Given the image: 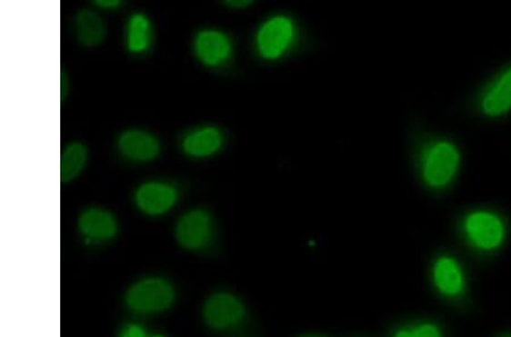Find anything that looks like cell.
<instances>
[{
  "instance_id": "6da1fadb",
  "label": "cell",
  "mask_w": 511,
  "mask_h": 337,
  "mask_svg": "<svg viewBox=\"0 0 511 337\" xmlns=\"http://www.w3.org/2000/svg\"><path fill=\"white\" fill-rule=\"evenodd\" d=\"M460 152L454 143L439 139L427 143L418 156L419 174L428 189L440 191L453 183L460 166Z\"/></svg>"
},
{
  "instance_id": "7a4b0ae2",
  "label": "cell",
  "mask_w": 511,
  "mask_h": 337,
  "mask_svg": "<svg viewBox=\"0 0 511 337\" xmlns=\"http://www.w3.org/2000/svg\"><path fill=\"white\" fill-rule=\"evenodd\" d=\"M298 39V25L285 13L274 14L259 25L255 47L266 62H278L289 54Z\"/></svg>"
},
{
  "instance_id": "3957f363",
  "label": "cell",
  "mask_w": 511,
  "mask_h": 337,
  "mask_svg": "<svg viewBox=\"0 0 511 337\" xmlns=\"http://www.w3.org/2000/svg\"><path fill=\"white\" fill-rule=\"evenodd\" d=\"M463 229L469 243L482 252H494L503 244L506 236L504 221L489 211H476L468 213L464 220Z\"/></svg>"
},
{
  "instance_id": "277c9868",
  "label": "cell",
  "mask_w": 511,
  "mask_h": 337,
  "mask_svg": "<svg viewBox=\"0 0 511 337\" xmlns=\"http://www.w3.org/2000/svg\"><path fill=\"white\" fill-rule=\"evenodd\" d=\"M175 300V291L168 282L147 279L132 286L126 294V303L140 312H158L170 308Z\"/></svg>"
},
{
  "instance_id": "5b68a950",
  "label": "cell",
  "mask_w": 511,
  "mask_h": 337,
  "mask_svg": "<svg viewBox=\"0 0 511 337\" xmlns=\"http://www.w3.org/2000/svg\"><path fill=\"white\" fill-rule=\"evenodd\" d=\"M195 55L208 67L225 65L234 53L230 36L220 30L206 29L199 32L195 40Z\"/></svg>"
},
{
  "instance_id": "8992f818",
  "label": "cell",
  "mask_w": 511,
  "mask_h": 337,
  "mask_svg": "<svg viewBox=\"0 0 511 337\" xmlns=\"http://www.w3.org/2000/svg\"><path fill=\"white\" fill-rule=\"evenodd\" d=\"M245 308L238 298L230 293L212 295L204 309L205 320L216 330L230 329L244 320Z\"/></svg>"
},
{
  "instance_id": "52a82bcc",
  "label": "cell",
  "mask_w": 511,
  "mask_h": 337,
  "mask_svg": "<svg viewBox=\"0 0 511 337\" xmlns=\"http://www.w3.org/2000/svg\"><path fill=\"white\" fill-rule=\"evenodd\" d=\"M175 234L179 243L185 249L204 248L212 236L211 216L203 209L186 213L177 223Z\"/></svg>"
},
{
  "instance_id": "ba28073f",
  "label": "cell",
  "mask_w": 511,
  "mask_h": 337,
  "mask_svg": "<svg viewBox=\"0 0 511 337\" xmlns=\"http://www.w3.org/2000/svg\"><path fill=\"white\" fill-rule=\"evenodd\" d=\"M478 108L487 117L504 116L511 111V65L482 91Z\"/></svg>"
},
{
  "instance_id": "9c48e42d",
  "label": "cell",
  "mask_w": 511,
  "mask_h": 337,
  "mask_svg": "<svg viewBox=\"0 0 511 337\" xmlns=\"http://www.w3.org/2000/svg\"><path fill=\"white\" fill-rule=\"evenodd\" d=\"M177 202V190L163 182H147L136 190L135 203L148 215L158 216L171 211Z\"/></svg>"
},
{
  "instance_id": "30bf717a",
  "label": "cell",
  "mask_w": 511,
  "mask_h": 337,
  "mask_svg": "<svg viewBox=\"0 0 511 337\" xmlns=\"http://www.w3.org/2000/svg\"><path fill=\"white\" fill-rule=\"evenodd\" d=\"M117 145L123 156L135 162L153 161L161 152L158 140L143 130L125 131L118 139Z\"/></svg>"
},
{
  "instance_id": "8fae6325",
  "label": "cell",
  "mask_w": 511,
  "mask_h": 337,
  "mask_svg": "<svg viewBox=\"0 0 511 337\" xmlns=\"http://www.w3.org/2000/svg\"><path fill=\"white\" fill-rule=\"evenodd\" d=\"M225 144V134L216 126H203L186 135L182 148L194 158H207L216 154Z\"/></svg>"
},
{
  "instance_id": "7c38bea8",
  "label": "cell",
  "mask_w": 511,
  "mask_h": 337,
  "mask_svg": "<svg viewBox=\"0 0 511 337\" xmlns=\"http://www.w3.org/2000/svg\"><path fill=\"white\" fill-rule=\"evenodd\" d=\"M79 227L86 239L95 241L109 240L117 233L115 218L111 213L99 208H91L82 213Z\"/></svg>"
},
{
  "instance_id": "4fadbf2b",
  "label": "cell",
  "mask_w": 511,
  "mask_h": 337,
  "mask_svg": "<svg viewBox=\"0 0 511 337\" xmlns=\"http://www.w3.org/2000/svg\"><path fill=\"white\" fill-rule=\"evenodd\" d=\"M433 279L437 290L446 297H458L464 291L465 279L462 268L451 257L437 259L433 267Z\"/></svg>"
},
{
  "instance_id": "5bb4252c",
  "label": "cell",
  "mask_w": 511,
  "mask_h": 337,
  "mask_svg": "<svg viewBox=\"0 0 511 337\" xmlns=\"http://www.w3.org/2000/svg\"><path fill=\"white\" fill-rule=\"evenodd\" d=\"M76 35L85 47H98L106 38V25L97 13L84 9L76 15Z\"/></svg>"
},
{
  "instance_id": "9a60e30c",
  "label": "cell",
  "mask_w": 511,
  "mask_h": 337,
  "mask_svg": "<svg viewBox=\"0 0 511 337\" xmlns=\"http://www.w3.org/2000/svg\"><path fill=\"white\" fill-rule=\"evenodd\" d=\"M88 161V149L84 144L73 143L67 145L61 157L62 183H70L85 170Z\"/></svg>"
},
{
  "instance_id": "2e32d148",
  "label": "cell",
  "mask_w": 511,
  "mask_h": 337,
  "mask_svg": "<svg viewBox=\"0 0 511 337\" xmlns=\"http://www.w3.org/2000/svg\"><path fill=\"white\" fill-rule=\"evenodd\" d=\"M152 26L143 14H135L127 25L126 44L131 53L141 54L149 48Z\"/></svg>"
},
{
  "instance_id": "e0dca14e",
  "label": "cell",
  "mask_w": 511,
  "mask_h": 337,
  "mask_svg": "<svg viewBox=\"0 0 511 337\" xmlns=\"http://www.w3.org/2000/svg\"><path fill=\"white\" fill-rule=\"evenodd\" d=\"M395 337H442V335L436 325L423 324L412 330H401Z\"/></svg>"
},
{
  "instance_id": "ac0fdd59",
  "label": "cell",
  "mask_w": 511,
  "mask_h": 337,
  "mask_svg": "<svg viewBox=\"0 0 511 337\" xmlns=\"http://www.w3.org/2000/svg\"><path fill=\"white\" fill-rule=\"evenodd\" d=\"M121 337H147L145 332L138 325H131L123 332Z\"/></svg>"
},
{
  "instance_id": "d6986e66",
  "label": "cell",
  "mask_w": 511,
  "mask_h": 337,
  "mask_svg": "<svg viewBox=\"0 0 511 337\" xmlns=\"http://www.w3.org/2000/svg\"><path fill=\"white\" fill-rule=\"evenodd\" d=\"M227 7L235 9L248 8L253 2H248V0H230V2H225Z\"/></svg>"
},
{
  "instance_id": "ffe728a7",
  "label": "cell",
  "mask_w": 511,
  "mask_h": 337,
  "mask_svg": "<svg viewBox=\"0 0 511 337\" xmlns=\"http://www.w3.org/2000/svg\"><path fill=\"white\" fill-rule=\"evenodd\" d=\"M95 4L102 8H115L120 6L121 2H118V0H97Z\"/></svg>"
},
{
  "instance_id": "44dd1931",
  "label": "cell",
  "mask_w": 511,
  "mask_h": 337,
  "mask_svg": "<svg viewBox=\"0 0 511 337\" xmlns=\"http://www.w3.org/2000/svg\"><path fill=\"white\" fill-rule=\"evenodd\" d=\"M65 85L67 86L66 77H65V74H64V73H62V100H64V98H65V94H66V91H67V90H65Z\"/></svg>"
}]
</instances>
